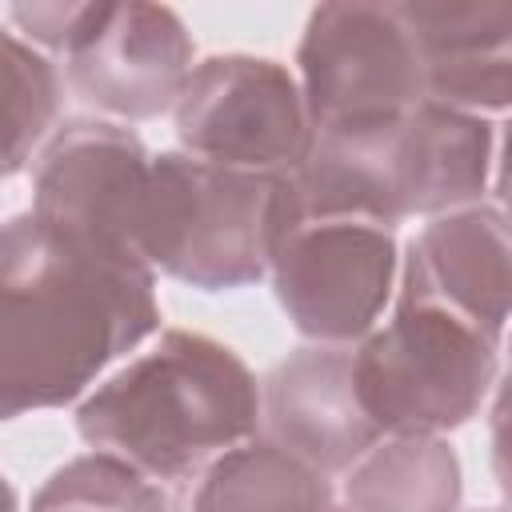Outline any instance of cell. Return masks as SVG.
Segmentation results:
<instances>
[{
    "label": "cell",
    "mask_w": 512,
    "mask_h": 512,
    "mask_svg": "<svg viewBox=\"0 0 512 512\" xmlns=\"http://www.w3.org/2000/svg\"><path fill=\"white\" fill-rule=\"evenodd\" d=\"M0 412L16 420L80 400L160 328L156 268L128 244L20 212L4 224Z\"/></svg>",
    "instance_id": "6da1fadb"
},
{
    "label": "cell",
    "mask_w": 512,
    "mask_h": 512,
    "mask_svg": "<svg viewBox=\"0 0 512 512\" xmlns=\"http://www.w3.org/2000/svg\"><path fill=\"white\" fill-rule=\"evenodd\" d=\"M264 396L248 364L220 340L168 328L144 356L92 388L76 432L160 484L200 476L216 456L256 436Z\"/></svg>",
    "instance_id": "7a4b0ae2"
},
{
    "label": "cell",
    "mask_w": 512,
    "mask_h": 512,
    "mask_svg": "<svg viewBox=\"0 0 512 512\" xmlns=\"http://www.w3.org/2000/svg\"><path fill=\"white\" fill-rule=\"evenodd\" d=\"M296 216L292 176L248 172L192 152L152 156L136 216V252L204 292L256 284Z\"/></svg>",
    "instance_id": "3957f363"
},
{
    "label": "cell",
    "mask_w": 512,
    "mask_h": 512,
    "mask_svg": "<svg viewBox=\"0 0 512 512\" xmlns=\"http://www.w3.org/2000/svg\"><path fill=\"white\" fill-rule=\"evenodd\" d=\"M500 348L400 268L388 324L352 348L356 396L384 436H440L480 412Z\"/></svg>",
    "instance_id": "277c9868"
},
{
    "label": "cell",
    "mask_w": 512,
    "mask_h": 512,
    "mask_svg": "<svg viewBox=\"0 0 512 512\" xmlns=\"http://www.w3.org/2000/svg\"><path fill=\"white\" fill-rule=\"evenodd\" d=\"M300 92L312 136H372L424 104V72L396 4H320L308 16Z\"/></svg>",
    "instance_id": "5b68a950"
},
{
    "label": "cell",
    "mask_w": 512,
    "mask_h": 512,
    "mask_svg": "<svg viewBox=\"0 0 512 512\" xmlns=\"http://www.w3.org/2000/svg\"><path fill=\"white\" fill-rule=\"evenodd\" d=\"M400 256L380 220L300 212L272 252V288L292 328L312 344H360L392 300Z\"/></svg>",
    "instance_id": "8992f818"
},
{
    "label": "cell",
    "mask_w": 512,
    "mask_h": 512,
    "mask_svg": "<svg viewBox=\"0 0 512 512\" xmlns=\"http://www.w3.org/2000/svg\"><path fill=\"white\" fill-rule=\"evenodd\" d=\"M172 116L184 152L228 168L288 176L312 148L300 80L268 56H208L188 76Z\"/></svg>",
    "instance_id": "52a82bcc"
},
{
    "label": "cell",
    "mask_w": 512,
    "mask_h": 512,
    "mask_svg": "<svg viewBox=\"0 0 512 512\" xmlns=\"http://www.w3.org/2000/svg\"><path fill=\"white\" fill-rule=\"evenodd\" d=\"M72 92L120 120H152L180 104L192 40L164 4H92L76 44L64 52Z\"/></svg>",
    "instance_id": "ba28073f"
},
{
    "label": "cell",
    "mask_w": 512,
    "mask_h": 512,
    "mask_svg": "<svg viewBox=\"0 0 512 512\" xmlns=\"http://www.w3.org/2000/svg\"><path fill=\"white\" fill-rule=\"evenodd\" d=\"M148 172L152 156L132 128L116 120H68L36 160L28 212L56 228L136 248Z\"/></svg>",
    "instance_id": "9c48e42d"
},
{
    "label": "cell",
    "mask_w": 512,
    "mask_h": 512,
    "mask_svg": "<svg viewBox=\"0 0 512 512\" xmlns=\"http://www.w3.org/2000/svg\"><path fill=\"white\" fill-rule=\"evenodd\" d=\"M260 396L268 436L324 476L352 468L384 440L356 396L352 348L344 344L296 348L268 372Z\"/></svg>",
    "instance_id": "30bf717a"
},
{
    "label": "cell",
    "mask_w": 512,
    "mask_h": 512,
    "mask_svg": "<svg viewBox=\"0 0 512 512\" xmlns=\"http://www.w3.org/2000/svg\"><path fill=\"white\" fill-rule=\"evenodd\" d=\"M424 72V96L460 112H512V4H396Z\"/></svg>",
    "instance_id": "8fae6325"
},
{
    "label": "cell",
    "mask_w": 512,
    "mask_h": 512,
    "mask_svg": "<svg viewBox=\"0 0 512 512\" xmlns=\"http://www.w3.org/2000/svg\"><path fill=\"white\" fill-rule=\"evenodd\" d=\"M404 268L452 312L496 344L512 328V216L504 208H460L424 224Z\"/></svg>",
    "instance_id": "7c38bea8"
},
{
    "label": "cell",
    "mask_w": 512,
    "mask_h": 512,
    "mask_svg": "<svg viewBox=\"0 0 512 512\" xmlns=\"http://www.w3.org/2000/svg\"><path fill=\"white\" fill-rule=\"evenodd\" d=\"M492 168L484 116L424 100L388 136V176L400 216H448L472 208Z\"/></svg>",
    "instance_id": "4fadbf2b"
},
{
    "label": "cell",
    "mask_w": 512,
    "mask_h": 512,
    "mask_svg": "<svg viewBox=\"0 0 512 512\" xmlns=\"http://www.w3.org/2000/svg\"><path fill=\"white\" fill-rule=\"evenodd\" d=\"M192 512H332V484L292 448L252 436L200 472Z\"/></svg>",
    "instance_id": "5bb4252c"
},
{
    "label": "cell",
    "mask_w": 512,
    "mask_h": 512,
    "mask_svg": "<svg viewBox=\"0 0 512 512\" xmlns=\"http://www.w3.org/2000/svg\"><path fill=\"white\" fill-rule=\"evenodd\" d=\"M352 512H456L460 460L440 436H384L348 468Z\"/></svg>",
    "instance_id": "9a60e30c"
},
{
    "label": "cell",
    "mask_w": 512,
    "mask_h": 512,
    "mask_svg": "<svg viewBox=\"0 0 512 512\" xmlns=\"http://www.w3.org/2000/svg\"><path fill=\"white\" fill-rule=\"evenodd\" d=\"M28 512H176L160 480L112 452H84L56 468Z\"/></svg>",
    "instance_id": "2e32d148"
},
{
    "label": "cell",
    "mask_w": 512,
    "mask_h": 512,
    "mask_svg": "<svg viewBox=\"0 0 512 512\" xmlns=\"http://www.w3.org/2000/svg\"><path fill=\"white\" fill-rule=\"evenodd\" d=\"M60 116L56 64L16 32H4V176H16Z\"/></svg>",
    "instance_id": "e0dca14e"
},
{
    "label": "cell",
    "mask_w": 512,
    "mask_h": 512,
    "mask_svg": "<svg viewBox=\"0 0 512 512\" xmlns=\"http://www.w3.org/2000/svg\"><path fill=\"white\" fill-rule=\"evenodd\" d=\"M92 4H12L8 8V20H12V32L28 36L32 44L40 48H52V52H68L88 20Z\"/></svg>",
    "instance_id": "ac0fdd59"
},
{
    "label": "cell",
    "mask_w": 512,
    "mask_h": 512,
    "mask_svg": "<svg viewBox=\"0 0 512 512\" xmlns=\"http://www.w3.org/2000/svg\"><path fill=\"white\" fill-rule=\"evenodd\" d=\"M488 428H492V472H496L504 496L512 500V368L504 372V380L496 388Z\"/></svg>",
    "instance_id": "d6986e66"
},
{
    "label": "cell",
    "mask_w": 512,
    "mask_h": 512,
    "mask_svg": "<svg viewBox=\"0 0 512 512\" xmlns=\"http://www.w3.org/2000/svg\"><path fill=\"white\" fill-rule=\"evenodd\" d=\"M496 196H500L504 212L512 216V124L504 128V144H500V168H496Z\"/></svg>",
    "instance_id": "ffe728a7"
},
{
    "label": "cell",
    "mask_w": 512,
    "mask_h": 512,
    "mask_svg": "<svg viewBox=\"0 0 512 512\" xmlns=\"http://www.w3.org/2000/svg\"><path fill=\"white\" fill-rule=\"evenodd\" d=\"M504 344H508V356H512V328H508V340ZM508 368H512V360H508Z\"/></svg>",
    "instance_id": "44dd1931"
},
{
    "label": "cell",
    "mask_w": 512,
    "mask_h": 512,
    "mask_svg": "<svg viewBox=\"0 0 512 512\" xmlns=\"http://www.w3.org/2000/svg\"><path fill=\"white\" fill-rule=\"evenodd\" d=\"M332 512H336V508H332ZM348 512H352V508H348Z\"/></svg>",
    "instance_id": "7402d4cb"
},
{
    "label": "cell",
    "mask_w": 512,
    "mask_h": 512,
    "mask_svg": "<svg viewBox=\"0 0 512 512\" xmlns=\"http://www.w3.org/2000/svg\"><path fill=\"white\" fill-rule=\"evenodd\" d=\"M488 512H492V508H488Z\"/></svg>",
    "instance_id": "603a6c76"
}]
</instances>
